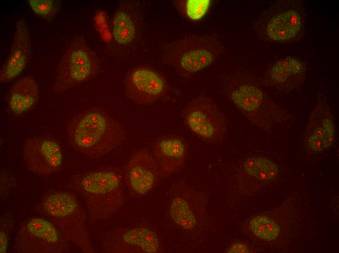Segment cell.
Wrapping results in <instances>:
<instances>
[{"label":"cell","mask_w":339,"mask_h":253,"mask_svg":"<svg viewBox=\"0 0 339 253\" xmlns=\"http://www.w3.org/2000/svg\"><path fill=\"white\" fill-rule=\"evenodd\" d=\"M23 156L28 168L42 177L58 171L62 165L61 147L54 139L44 136L28 138L23 147Z\"/></svg>","instance_id":"30bf717a"},{"label":"cell","mask_w":339,"mask_h":253,"mask_svg":"<svg viewBox=\"0 0 339 253\" xmlns=\"http://www.w3.org/2000/svg\"><path fill=\"white\" fill-rule=\"evenodd\" d=\"M212 3L211 0H179L175 1L174 5L183 17L196 22L207 15Z\"/></svg>","instance_id":"7402d4cb"},{"label":"cell","mask_w":339,"mask_h":253,"mask_svg":"<svg viewBox=\"0 0 339 253\" xmlns=\"http://www.w3.org/2000/svg\"><path fill=\"white\" fill-rule=\"evenodd\" d=\"M38 94V85L33 77H21L10 89L8 100L10 110L16 115L27 112L35 105Z\"/></svg>","instance_id":"e0dca14e"},{"label":"cell","mask_w":339,"mask_h":253,"mask_svg":"<svg viewBox=\"0 0 339 253\" xmlns=\"http://www.w3.org/2000/svg\"><path fill=\"white\" fill-rule=\"evenodd\" d=\"M222 49L216 36H194L165 44L162 58L180 75L189 77L214 63Z\"/></svg>","instance_id":"7a4b0ae2"},{"label":"cell","mask_w":339,"mask_h":253,"mask_svg":"<svg viewBox=\"0 0 339 253\" xmlns=\"http://www.w3.org/2000/svg\"><path fill=\"white\" fill-rule=\"evenodd\" d=\"M303 25L301 1L281 0L275 2L261 15L256 29L263 39L284 42L296 37L301 32Z\"/></svg>","instance_id":"5b68a950"},{"label":"cell","mask_w":339,"mask_h":253,"mask_svg":"<svg viewBox=\"0 0 339 253\" xmlns=\"http://www.w3.org/2000/svg\"><path fill=\"white\" fill-rule=\"evenodd\" d=\"M77 186L92 220L110 217L125 202L122 181L115 171L89 172L80 178Z\"/></svg>","instance_id":"3957f363"},{"label":"cell","mask_w":339,"mask_h":253,"mask_svg":"<svg viewBox=\"0 0 339 253\" xmlns=\"http://www.w3.org/2000/svg\"><path fill=\"white\" fill-rule=\"evenodd\" d=\"M8 230L7 229H3L2 227L1 228L0 232V253H5L6 252L8 245Z\"/></svg>","instance_id":"d4e9b609"},{"label":"cell","mask_w":339,"mask_h":253,"mask_svg":"<svg viewBox=\"0 0 339 253\" xmlns=\"http://www.w3.org/2000/svg\"><path fill=\"white\" fill-rule=\"evenodd\" d=\"M29 4L33 12L51 21L55 17L58 9L57 2L54 0H29Z\"/></svg>","instance_id":"cb8c5ba5"},{"label":"cell","mask_w":339,"mask_h":253,"mask_svg":"<svg viewBox=\"0 0 339 253\" xmlns=\"http://www.w3.org/2000/svg\"><path fill=\"white\" fill-rule=\"evenodd\" d=\"M43 212L67 240L84 252L91 253L83 210L72 194L58 192L46 197L41 203Z\"/></svg>","instance_id":"277c9868"},{"label":"cell","mask_w":339,"mask_h":253,"mask_svg":"<svg viewBox=\"0 0 339 253\" xmlns=\"http://www.w3.org/2000/svg\"><path fill=\"white\" fill-rule=\"evenodd\" d=\"M199 194L183 184L172 190L169 207L170 216L179 227L191 231L201 224L205 213V202Z\"/></svg>","instance_id":"8fae6325"},{"label":"cell","mask_w":339,"mask_h":253,"mask_svg":"<svg viewBox=\"0 0 339 253\" xmlns=\"http://www.w3.org/2000/svg\"><path fill=\"white\" fill-rule=\"evenodd\" d=\"M335 139V127L330 118H325L322 123L311 134L308 139L309 146L314 150L320 151L330 147Z\"/></svg>","instance_id":"44dd1931"},{"label":"cell","mask_w":339,"mask_h":253,"mask_svg":"<svg viewBox=\"0 0 339 253\" xmlns=\"http://www.w3.org/2000/svg\"><path fill=\"white\" fill-rule=\"evenodd\" d=\"M125 131L121 124L104 111L93 109L77 117L68 129L71 146L84 156L99 158L123 143Z\"/></svg>","instance_id":"6da1fadb"},{"label":"cell","mask_w":339,"mask_h":253,"mask_svg":"<svg viewBox=\"0 0 339 253\" xmlns=\"http://www.w3.org/2000/svg\"><path fill=\"white\" fill-rule=\"evenodd\" d=\"M249 225L253 234L264 240L275 239L280 232L278 224L265 216L260 215L253 217L250 220Z\"/></svg>","instance_id":"603a6c76"},{"label":"cell","mask_w":339,"mask_h":253,"mask_svg":"<svg viewBox=\"0 0 339 253\" xmlns=\"http://www.w3.org/2000/svg\"><path fill=\"white\" fill-rule=\"evenodd\" d=\"M31 48L30 33L26 22L21 19L17 22L11 50L0 71L1 83L8 82L22 73L27 65Z\"/></svg>","instance_id":"9a60e30c"},{"label":"cell","mask_w":339,"mask_h":253,"mask_svg":"<svg viewBox=\"0 0 339 253\" xmlns=\"http://www.w3.org/2000/svg\"><path fill=\"white\" fill-rule=\"evenodd\" d=\"M244 167L249 176L260 181L274 179L278 173L277 165L271 160L261 157H252L245 160Z\"/></svg>","instance_id":"ffe728a7"},{"label":"cell","mask_w":339,"mask_h":253,"mask_svg":"<svg viewBox=\"0 0 339 253\" xmlns=\"http://www.w3.org/2000/svg\"><path fill=\"white\" fill-rule=\"evenodd\" d=\"M184 119L188 128L203 141L212 144L223 142L226 138V117L216 103L208 96L194 98L184 111Z\"/></svg>","instance_id":"52a82bcc"},{"label":"cell","mask_w":339,"mask_h":253,"mask_svg":"<svg viewBox=\"0 0 339 253\" xmlns=\"http://www.w3.org/2000/svg\"><path fill=\"white\" fill-rule=\"evenodd\" d=\"M305 68V64L301 59L287 56L272 64L267 71L266 76L274 85L283 84L292 77L303 73Z\"/></svg>","instance_id":"d6986e66"},{"label":"cell","mask_w":339,"mask_h":253,"mask_svg":"<svg viewBox=\"0 0 339 253\" xmlns=\"http://www.w3.org/2000/svg\"><path fill=\"white\" fill-rule=\"evenodd\" d=\"M167 90L164 77L147 67H138L128 73L125 83L127 97L139 105H151L162 98Z\"/></svg>","instance_id":"7c38bea8"},{"label":"cell","mask_w":339,"mask_h":253,"mask_svg":"<svg viewBox=\"0 0 339 253\" xmlns=\"http://www.w3.org/2000/svg\"><path fill=\"white\" fill-rule=\"evenodd\" d=\"M99 69L94 53L79 37L75 38L63 54L58 67L54 91L60 93L94 77Z\"/></svg>","instance_id":"8992f818"},{"label":"cell","mask_w":339,"mask_h":253,"mask_svg":"<svg viewBox=\"0 0 339 253\" xmlns=\"http://www.w3.org/2000/svg\"><path fill=\"white\" fill-rule=\"evenodd\" d=\"M66 239L49 220L35 217L28 219L19 227L15 249L22 253H56L67 249Z\"/></svg>","instance_id":"ba28073f"},{"label":"cell","mask_w":339,"mask_h":253,"mask_svg":"<svg viewBox=\"0 0 339 253\" xmlns=\"http://www.w3.org/2000/svg\"><path fill=\"white\" fill-rule=\"evenodd\" d=\"M152 153L161 175L170 176L183 166L187 155V145L180 137L163 136L153 143Z\"/></svg>","instance_id":"2e32d148"},{"label":"cell","mask_w":339,"mask_h":253,"mask_svg":"<svg viewBox=\"0 0 339 253\" xmlns=\"http://www.w3.org/2000/svg\"><path fill=\"white\" fill-rule=\"evenodd\" d=\"M228 253H249L247 247L243 243L237 242L233 243L227 250Z\"/></svg>","instance_id":"484cf974"},{"label":"cell","mask_w":339,"mask_h":253,"mask_svg":"<svg viewBox=\"0 0 339 253\" xmlns=\"http://www.w3.org/2000/svg\"><path fill=\"white\" fill-rule=\"evenodd\" d=\"M225 89L235 106L250 116L259 112L264 103L263 91L244 74L237 73L231 76L226 81Z\"/></svg>","instance_id":"5bb4252c"},{"label":"cell","mask_w":339,"mask_h":253,"mask_svg":"<svg viewBox=\"0 0 339 253\" xmlns=\"http://www.w3.org/2000/svg\"><path fill=\"white\" fill-rule=\"evenodd\" d=\"M137 31L135 15L128 5L119 8L115 13L112 23V35L120 45H127L133 41Z\"/></svg>","instance_id":"ac0fdd59"},{"label":"cell","mask_w":339,"mask_h":253,"mask_svg":"<svg viewBox=\"0 0 339 253\" xmlns=\"http://www.w3.org/2000/svg\"><path fill=\"white\" fill-rule=\"evenodd\" d=\"M104 251L113 253H155L160 243L157 234L142 226L117 229L104 238Z\"/></svg>","instance_id":"9c48e42d"},{"label":"cell","mask_w":339,"mask_h":253,"mask_svg":"<svg viewBox=\"0 0 339 253\" xmlns=\"http://www.w3.org/2000/svg\"><path fill=\"white\" fill-rule=\"evenodd\" d=\"M160 175L161 174L152 153L146 148L135 151L125 168V177L129 188L139 196L151 191Z\"/></svg>","instance_id":"4fadbf2b"}]
</instances>
